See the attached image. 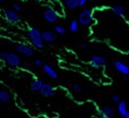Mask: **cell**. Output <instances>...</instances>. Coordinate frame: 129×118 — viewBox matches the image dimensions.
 <instances>
[{"label":"cell","mask_w":129,"mask_h":118,"mask_svg":"<svg viewBox=\"0 0 129 118\" xmlns=\"http://www.w3.org/2000/svg\"><path fill=\"white\" fill-rule=\"evenodd\" d=\"M11 101V94L6 89H1L0 90V102L1 103H7Z\"/></svg>","instance_id":"2e32d148"},{"label":"cell","mask_w":129,"mask_h":118,"mask_svg":"<svg viewBox=\"0 0 129 118\" xmlns=\"http://www.w3.org/2000/svg\"><path fill=\"white\" fill-rule=\"evenodd\" d=\"M71 90H72V93H75V94H80V93H83L84 88H83V86H81L80 83H73L71 87Z\"/></svg>","instance_id":"ffe728a7"},{"label":"cell","mask_w":129,"mask_h":118,"mask_svg":"<svg viewBox=\"0 0 129 118\" xmlns=\"http://www.w3.org/2000/svg\"><path fill=\"white\" fill-rule=\"evenodd\" d=\"M40 94L42 95L43 97H52V96H55V94H56V90H55V88L51 85L43 82L42 88L40 90Z\"/></svg>","instance_id":"ba28073f"},{"label":"cell","mask_w":129,"mask_h":118,"mask_svg":"<svg viewBox=\"0 0 129 118\" xmlns=\"http://www.w3.org/2000/svg\"><path fill=\"white\" fill-rule=\"evenodd\" d=\"M16 51L23 57H33L35 53L34 47L29 44H26V43H19L16 45Z\"/></svg>","instance_id":"277c9868"},{"label":"cell","mask_w":129,"mask_h":118,"mask_svg":"<svg viewBox=\"0 0 129 118\" xmlns=\"http://www.w3.org/2000/svg\"><path fill=\"white\" fill-rule=\"evenodd\" d=\"M28 38H29L30 43L36 49H43L44 47V42L42 39V35L40 29H37L36 27H29L28 28Z\"/></svg>","instance_id":"6da1fadb"},{"label":"cell","mask_w":129,"mask_h":118,"mask_svg":"<svg viewBox=\"0 0 129 118\" xmlns=\"http://www.w3.org/2000/svg\"><path fill=\"white\" fill-rule=\"evenodd\" d=\"M116 110L119 112V115L123 118H129V110L127 108V103L126 101H122L121 100L120 102H117V106H116Z\"/></svg>","instance_id":"8fae6325"},{"label":"cell","mask_w":129,"mask_h":118,"mask_svg":"<svg viewBox=\"0 0 129 118\" xmlns=\"http://www.w3.org/2000/svg\"><path fill=\"white\" fill-rule=\"evenodd\" d=\"M42 85H43V81L39 78H36V79L33 80V82L30 83V89H31V92L34 93H40L41 88H42Z\"/></svg>","instance_id":"5bb4252c"},{"label":"cell","mask_w":129,"mask_h":118,"mask_svg":"<svg viewBox=\"0 0 129 118\" xmlns=\"http://www.w3.org/2000/svg\"><path fill=\"white\" fill-rule=\"evenodd\" d=\"M99 113L102 118H113L114 117V108L111 105H105L100 108Z\"/></svg>","instance_id":"7c38bea8"},{"label":"cell","mask_w":129,"mask_h":118,"mask_svg":"<svg viewBox=\"0 0 129 118\" xmlns=\"http://www.w3.org/2000/svg\"><path fill=\"white\" fill-rule=\"evenodd\" d=\"M106 64V58L100 56V54H93L90 59V65L93 66L94 68H101Z\"/></svg>","instance_id":"52a82bcc"},{"label":"cell","mask_w":129,"mask_h":118,"mask_svg":"<svg viewBox=\"0 0 129 118\" xmlns=\"http://www.w3.org/2000/svg\"><path fill=\"white\" fill-rule=\"evenodd\" d=\"M34 65L37 66V67H42V66H43V62L41 60V59H36L35 62H34Z\"/></svg>","instance_id":"603a6c76"},{"label":"cell","mask_w":129,"mask_h":118,"mask_svg":"<svg viewBox=\"0 0 129 118\" xmlns=\"http://www.w3.org/2000/svg\"><path fill=\"white\" fill-rule=\"evenodd\" d=\"M43 18H44V20L47 21V22H49V23H56L58 21V13L55 11L54 8H47L44 11V13H43Z\"/></svg>","instance_id":"5b68a950"},{"label":"cell","mask_w":129,"mask_h":118,"mask_svg":"<svg viewBox=\"0 0 129 118\" xmlns=\"http://www.w3.org/2000/svg\"><path fill=\"white\" fill-rule=\"evenodd\" d=\"M111 100L113 101V102H114V103H117V102H120L121 101V98H120V96H119V95H112L111 96Z\"/></svg>","instance_id":"7402d4cb"},{"label":"cell","mask_w":129,"mask_h":118,"mask_svg":"<svg viewBox=\"0 0 129 118\" xmlns=\"http://www.w3.org/2000/svg\"><path fill=\"white\" fill-rule=\"evenodd\" d=\"M66 31H68V30H66L63 26H60V24H56L54 28V33L56 34V35H65Z\"/></svg>","instance_id":"d6986e66"},{"label":"cell","mask_w":129,"mask_h":118,"mask_svg":"<svg viewBox=\"0 0 129 118\" xmlns=\"http://www.w3.org/2000/svg\"><path fill=\"white\" fill-rule=\"evenodd\" d=\"M41 35H42V39L44 43L51 44V43H54V42L57 41V35H56L52 30H44V31L41 33Z\"/></svg>","instance_id":"30bf717a"},{"label":"cell","mask_w":129,"mask_h":118,"mask_svg":"<svg viewBox=\"0 0 129 118\" xmlns=\"http://www.w3.org/2000/svg\"><path fill=\"white\" fill-rule=\"evenodd\" d=\"M78 1H79V7H83V6L86 5L88 0H78Z\"/></svg>","instance_id":"cb8c5ba5"},{"label":"cell","mask_w":129,"mask_h":118,"mask_svg":"<svg viewBox=\"0 0 129 118\" xmlns=\"http://www.w3.org/2000/svg\"><path fill=\"white\" fill-rule=\"evenodd\" d=\"M63 1H65V0H63Z\"/></svg>","instance_id":"83f0119b"},{"label":"cell","mask_w":129,"mask_h":118,"mask_svg":"<svg viewBox=\"0 0 129 118\" xmlns=\"http://www.w3.org/2000/svg\"><path fill=\"white\" fill-rule=\"evenodd\" d=\"M0 115H1V109H0Z\"/></svg>","instance_id":"484cf974"},{"label":"cell","mask_w":129,"mask_h":118,"mask_svg":"<svg viewBox=\"0 0 129 118\" xmlns=\"http://www.w3.org/2000/svg\"><path fill=\"white\" fill-rule=\"evenodd\" d=\"M64 4H65V6L69 9H71V11L77 9L79 7V1L78 0H65Z\"/></svg>","instance_id":"e0dca14e"},{"label":"cell","mask_w":129,"mask_h":118,"mask_svg":"<svg viewBox=\"0 0 129 118\" xmlns=\"http://www.w3.org/2000/svg\"><path fill=\"white\" fill-rule=\"evenodd\" d=\"M112 12H113L114 15H116V16L123 18V16L126 15L127 11H126V8L123 6H121V5H115V6H113V8H112Z\"/></svg>","instance_id":"9a60e30c"},{"label":"cell","mask_w":129,"mask_h":118,"mask_svg":"<svg viewBox=\"0 0 129 118\" xmlns=\"http://www.w3.org/2000/svg\"><path fill=\"white\" fill-rule=\"evenodd\" d=\"M81 47H83V49H86L87 46H86V45H85V44H81Z\"/></svg>","instance_id":"d4e9b609"},{"label":"cell","mask_w":129,"mask_h":118,"mask_svg":"<svg viewBox=\"0 0 129 118\" xmlns=\"http://www.w3.org/2000/svg\"><path fill=\"white\" fill-rule=\"evenodd\" d=\"M114 68L120 74H122L123 77H127V75L129 74V65H127L126 63L121 62V60H116V62H114Z\"/></svg>","instance_id":"9c48e42d"},{"label":"cell","mask_w":129,"mask_h":118,"mask_svg":"<svg viewBox=\"0 0 129 118\" xmlns=\"http://www.w3.org/2000/svg\"><path fill=\"white\" fill-rule=\"evenodd\" d=\"M69 30L71 31V33H73V34L78 33V30H79V23H78V21L75 20V19L70 21V23H69Z\"/></svg>","instance_id":"ac0fdd59"},{"label":"cell","mask_w":129,"mask_h":118,"mask_svg":"<svg viewBox=\"0 0 129 118\" xmlns=\"http://www.w3.org/2000/svg\"><path fill=\"white\" fill-rule=\"evenodd\" d=\"M0 59H3L7 63V65L11 67H19L21 65V58L19 54L13 52H7V51H1L0 52Z\"/></svg>","instance_id":"7a4b0ae2"},{"label":"cell","mask_w":129,"mask_h":118,"mask_svg":"<svg viewBox=\"0 0 129 118\" xmlns=\"http://www.w3.org/2000/svg\"><path fill=\"white\" fill-rule=\"evenodd\" d=\"M42 70H43V72H44V74L45 75H48L50 79H52V80H55V79H57L58 78V74H57V72L54 70V67L52 66H50V65H48V64H43V66H42Z\"/></svg>","instance_id":"4fadbf2b"},{"label":"cell","mask_w":129,"mask_h":118,"mask_svg":"<svg viewBox=\"0 0 129 118\" xmlns=\"http://www.w3.org/2000/svg\"><path fill=\"white\" fill-rule=\"evenodd\" d=\"M13 11H15L16 13H20L22 11V7L19 5V4H14L13 5Z\"/></svg>","instance_id":"44dd1931"},{"label":"cell","mask_w":129,"mask_h":118,"mask_svg":"<svg viewBox=\"0 0 129 118\" xmlns=\"http://www.w3.org/2000/svg\"><path fill=\"white\" fill-rule=\"evenodd\" d=\"M5 19L7 20V22H9V23H12V24L19 23L21 21V18H20L19 13H16L13 9H6L5 11Z\"/></svg>","instance_id":"8992f818"},{"label":"cell","mask_w":129,"mask_h":118,"mask_svg":"<svg viewBox=\"0 0 129 118\" xmlns=\"http://www.w3.org/2000/svg\"><path fill=\"white\" fill-rule=\"evenodd\" d=\"M78 23L79 26H90L92 22H93V12L91 9H83L78 15Z\"/></svg>","instance_id":"3957f363"},{"label":"cell","mask_w":129,"mask_h":118,"mask_svg":"<svg viewBox=\"0 0 129 118\" xmlns=\"http://www.w3.org/2000/svg\"><path fill=\"white\" fill-rule=\"evenodd\" d=\"M1 1H3V0H0V3H1Z\"/></svg>","instance_id":"4316f807"}]
</instances>
